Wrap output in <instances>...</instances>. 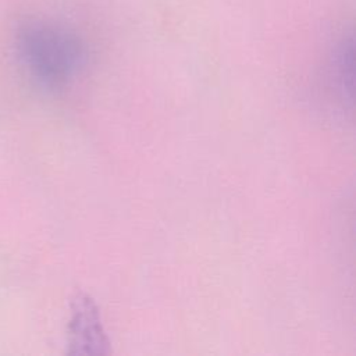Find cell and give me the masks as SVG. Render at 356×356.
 Masks as SVG:
<instances>
[{
    "instance_id": "obj_1",
    "label": "cell",
    "mask_w": 356,
    "mask_h": 356,
    "mask_svg": "<svg viewBox=\"0 0 356 356\" xmlns=\"http://www.w3.org/2000/svg\"><path fill=\"white\" fill-rule=\"evenodd\" d=\"M17 54L26 72L47 89L68 85L83 63L79 42L63 28L42 21L29 22L19 29Z\"/></svg>"
},
{
    "instance_id": "obj_2",
    "label": "cell",
    "mask_w": 356,
    "mask_h": 356,
    "mask_svg": "<svg viewBox=\"0 0 356 356\" xmlns=\"http://www.w3.org/2000/svg\"><path fill=\"white\" fill-rule=\"evenodd\" d=\"M74 343L75 346H86L85 352L103 353L107 345L104 334L99 323V317L88 299H79L74 316Z\"/></svg>"
}]
</instances>
